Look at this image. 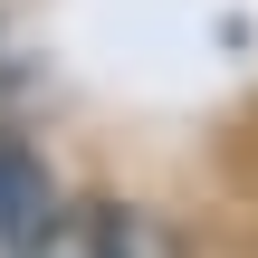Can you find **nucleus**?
<instances>
[{
  "instance_id": "nucleus-1",
  "label": "nucleus",
  "mask_w": 258,
  "mask_h": 258,
  "mask_svg": "<svg viewBox=\"0 0 258 258\" xmlns=\"http://www.w3.org/2000/svg\"><path fill=\"white\" fill-rule=\"evenodd\" d=\"M48 220H57L48 172H38L19 144H0V239H10V249H29V239H48Z\"/></svg>"
},
{
  "instance_id": "nucleus-2",
  "label": "nucleus",
  "mask_w": 258,
  "mask_h": 258,
  "mask_svg": "<svg viewBox=\"0 0 258 258\" xmlns=\"http://www.w3.org/2000/svg\"><path fill=\"white\" fill-rule=\"evenodd\" d=\"M96 258H172V239L153 230V211H96Z\"/></svg>"
}]
</instances>
